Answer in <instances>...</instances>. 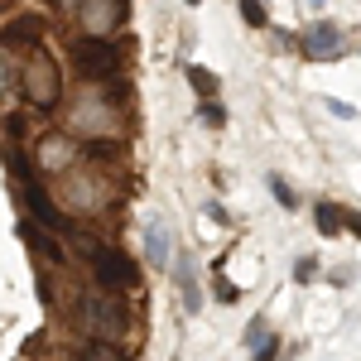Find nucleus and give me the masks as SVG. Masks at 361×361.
<instances>
[{
	"label": "nucleus",
	"instance_id": "f257e3e1",
	"mask_svg": "<svg viewBox=\"0 0 361 361\" xmlns=\"http://www.w3.org/2000/svg\"><path fill=\"white\" fill-rule=\"evenodd\" d=\"M82 255L87 265H92V275H97V284L102 289H135L140 284V265L130 260V255H121L116 246H102V241H82Z\"/></svg>",
	"mask_w": 361,
	"mask_h": 361
},
{
	"label": "nucleus",
	"instance_id": "f03ea898",
	"mask_svg": "<svg viewBox=\"0 0 361 361\" xmlns=\"http://www.w3.org/2000/svg\"><path fill=\"white\" fill-rule=\"evenodd\" d=\"M25 102H34V111H54L58 102H63V73H58V63L44 49H34L25 63Z\"/></svg>",
	"mask_w": 361,
	"mask_h": 361
},
{
	"label": "nucleus",
	"instance_id": "7ed1b4c3",
	"mask_svg": "<svg viewBox=\"0 0 361 361\" xmlns=\"http://www.w3.org/2000/svg\"><path fill=\"white\" fill-rule=\"evenodd\" d=\"M78 323L92 328V333H106V337H111V333H126V328H130V313H126V304L116 299L111 289H102V284H97L92 294L78 299Z\"/></svg>",
	"mask_w": 361,
	"mask_h": 361
},
{
	"label": "nucleus",
	"instance_id": "20e7f679",
	"mask_svg": "<svg viewBox=\"0 0 361 361\" xmlns=\"http://www.w3.org/2000/svg\"><path fill=\"white\" fill-rule=\"evenodd\" d=\"M68 58H73V68H78L82 78H92V82H106V78L121 73V49L106 44L102 34H82V39L68 49Z\"/></svg>",
	"mask_w": 361,
	"mask_h": 361
},
{
	"label": "nucleus",
	"instance_id": "39448f33",
	"mask_svg": "<svg viewBox=\"0 0 361 361\" xmlns=\"http://www.w3.org/2000/svg\"><path fill=\"white\" fill-rule=\"evenodd\" d=\"M299 54L308 63H337V58L347 54V29L337 25V20H313L299 34Z\"/></svg>",
	"mask_w": 361,
	"mask_h": 361
},
{
	"label": "nucleus",
	"instance_id": "423d86ee",
	"mask_svg": "<svg viewBox=\"0 0 361 361\" xmlns=\"http://www.w3.org/2000/svg\"><path fill=\"white\" fill-rule=\"evenodd\" d=\"M78 20H82L87 34H116V29L130 20V0H82L78 5Z\"/></svg>",
	"mask_w": 361,
	"mask_h": 361
},
{
	"label": "nucleus",
	"instance_id": "0eeeda50",
	"mask_svg": "<svg viewBox=\"0 0 361 361\" xmlns=\"http://www.w3.org/2000/svg\"><path fill=\"white\" fill-rule=\"evenodd\" d=\"M20 183H25V202H29V212H34V222H39V226H49V231H73L68 212H63L54 197L39 188V178H34V173H29V178H20Z\"/></svg>",
	"mask_w": 361,
	"mask_h": 361
},
{
	"label": "nucleus",
	"instance_id": "6e6552de",
	"mask_svg": "<svg viewBox=\"0 0 361 361\" xmlns=\"http://www.w3.org/2000/svg\"><path fill=\"white\" fill-rule=\"evenodd\" d=\"M44 15H20V20H10V25L0 29V44L5 49H39V39H44Z\"/></svg>",
	"mask_w": 361,
	"mask_h": 361
},
{
	"label": "nucleus",
	"instance_id": "1a4fd4ad",
	"mask_svg": "<svg viewBox=\"0 0 361 361\" xmlns=\"http://www.w3.org/2000/svg\"><path fill=\"white\" fill-rule=\"evenodd\" d=\"M173 284H178V299H183V313H197V308H202V289H197L193 255H183V260H178V270H173Z\"/></svg>",
	"mask_w": 361,
	"mask_h": 361
},
{
	"label": "nucleus",
	"instance_id": "9d476101",
	"mask_svg": "<svg viewBox=\"0 0 361 361\" xmlns=\"http://www.w3.org/2000/svg\"><path fill=\"white\" fill-rule=\"evenodd\" d=\"M44 231H49V226H39V222H20V236H25V246H29V250H39V255H44L49 265H63V260H68V255H63V246H58L54 236H44Z\"/></svg>",
	"mask_w": 361,
	"mask_h": 361
},
{
	"label": "nucleus",
	"instance_id": "9b49d317",
	"mask_svg": "<svg viewBox=\"0 0 361 361\" xmlns=\"http://www.w3.org/2000/svg\"><path fill=\"white\" fill-rule=\"evenodd\" d=\"M145 260L149 265H164L169 260V226H164V217H145Z\"/></svg>",
	"mask_w": 361,
	"mask_h": 361
},
{
	"label": "nucleus",
	"instance_id": "f8f14e48",
	"mask_svg": "<svg viewBox=\"0 0 361 361\" xmlns=\"http://www.w3.org/2000/svg\"><path fill=\"white\" fill-rule=\"evenodd\" d=\"M78 361H130V352H121L111 337H92V342L82 347V357H78Z\"/></svg>",
	"mask_w": 361,
	"mask_h": 361
},
{
	"label": "nucleus",
	"instance_id": "ddd939ff",
	"mask_svg": "<svg viewBox=\"0 0 361 361\" xmlns=\"http://www.w3.org/2000/svg\"><path fill=\"white\" fill-rule=\"evenodd\" d=\"M183 78H188V82H193V92H197V102H212V97H217V78H212V73H207V68H197V63H183Z\"/></svg>",
	"mask_w": 361,
	"mask_h": 361
},
{
	"label": "nucleus",
	"instance_id": "4468645a",
	"mask_svg": "<svg viewBox=\"0 0 361 361\" xmlns=\"http://www.w3.org/2000/svg\"><path fill=\"white\" fill-rule=\"evenodd\" d=\"M318 231H323V236H337V231H347V207L318 202Z\"/></svg>",
	"mask_w": 361,
	"mask_h": 361
},
{
	"label": "nucleus",
	"instance_id": "2eb2a0df",
	"mask_svg": "<svg viewBox=\"0 0 361 361\" xmlns=\"http://www.w3.org/2000/svg\"><path fill=\"white\" fill-rule=\"evenodd\" d=\"M212 294H217L222 304H236V299H241V289H236V284H231V279L222 275V265L212 270Z\"/></svg>",
	"mask_w": 361,
	"mask_h": 361
},
{
	"label": "nucleus",
	"instance_id": "dca6fc26",
	"mask_svg": "<svg viewBox=\"0 0 361 361\" xmlns=\"http://www.w3.org/2000/svg\"><path fill=\"white\" fill-rule=\"evenodd\" d=\"M270 193H275V202H279V207H289V212L299 207V193H294V188L279 178V173H270Z\"/></svg>",
	"mask_w": 361,
	"mask_h": 361
},
{
	"label": "nucleus",
	"instance_id": "f3484780",
	"mask_svg": "<svg viewBox=\"0 0 361 361\" xmlns=\"http://www.w3.org/2000/svg\"><path fill=\"white\" fill-rule=\"evenodd\" d=\"M241 20H246L250 29H265V25H270V15H265V5H260V0H241Z\"/></svg>",
	"mask_w": 361,
	"mask_h": 361
},
{
	"label": "nucleus",
	"instance_id": "a211bd4d",
	"mask_svg": "<svg viewBox=\"0 0 361 361\" xmlns=\"http://www.w3.org/2000/svg\"><path fill=\"white\" fill-rule=\"evenodd\" d=\"M68 154H63V135H49L44 140V164H63Z\"/></svg>",
	"mask_w": 361,
	"mask_h": 361
},
{
	"label": "nucleus",
	"instance_id": "6ab92c4d",
	"mask_svg": "<svg viewBox=\"0 0 361 361\" xmlns=\"http://www.w3.org/2000/svg\"><path fill=\"white\" fill-rule=\"evenodd\" d=\"M197 116H202L207 126H226V111L217 106V102H202V106H197Z\"/></svg>",
	"mask_w": 361,
	"mask_h": 361
},
{
	"label": "nucleus",
	"instance_id": "aec40b11",
	"mask_svg": "<svg viewBox=\"0 0 361 361\" xmlns=\"http://www.w3.org/2000/svg\"><path fill=\"white\" fill-rule=\"evenodd\" d=\"M265 333H270V328H265L260 318H250V328H246V347H250V352H255V347L265 342Z\"/></svg>",
	"mask_w": 361,
	"mask_h": 361
},
{
	"label": "nucleus",
	"instance_id": "412c9836",
	"mask_svg": "<svg viewBox=\"0 0 361 361\" xmlns=\"http://www.w3.org/2000/svg\"><path fill=\"white\" fill-rule=\"evenodd\" d=\"M275 352H279L275 333H265V342H260V347H255V361H275Z\"/></svg>",
	"mask_w": 361,
	"mask_h": 361
},
{
	"label": "nucleus",
	"instance_id": "4be33fe9",
	"mask_svg": "<svg viewBox=\"0 0 361 361\" xmlns=\"http://www.w3.org/2000/svg\"><path fill=\"white\" fill-rule=\"evenodd\" d=\"M328 111H333L337 121H352V116H357L352 106H347V102H337V97H328Z\"/></svg>",
	"mask_w": 361,
	"mask_h": 361
},
{
	"label": "nucleus",
	"instance_id": "5701e85b",
	"mask_svg": "<svg viewBox=\"0 0 361 361\" xmlns=\"http://www.w3.org/2000/svg\"><path fill=\"white\" fill-rule=\"evenodd\" d=\"M10 87H15V68H10V63H5V58H0V97H5V92H10Z\"/></svg>",
	"mask_w": 361,
	"mask_h": 361
},
{
	"label": "nucleus",
	"instance_id": "b1692460",
	"mask_svg": "<svg viewBox=\"0 0 361 361\" xmlns=\"http://www.w3.org/2000/svg\"><path fill=\"white\" fill-rule=\"evenodd\" d=\"M318 275V260H299V265H294V279H313Z\"/></svg>",
	"mask_w": 361,
	"mask_h": 361
},
{
	"label": "nucleus",
	"instance_id": "393cba45",
	"mask_svg": "<svg viewBox=\"0 0 361 361\" xmlns=\"http://www.w3.org/2000/svg\"><path fill=\"white\" fill-rule=\"evenodd\" d=\"M347 231H352V236H361V212H347Z\"/></svg>",
	"mask_w": 361,
	"mask_h": 361
},
{
	"label": "nucleus",
	"instance_id": "a878e982",
	"mask_svg": "<svg viewBox=\"0 0 361 361\" xmlns=\"http://www.w3.org/2000/svg\"><path fill=\"white\" fill-rule=\"evenodd\" d=\"M308 5H313V10H323V5H328V0H308Z\"/></svg>",
	"mask_w": 361,
	"mask_h": 361
},
{
	"label": "nucleus",
	"instance_id": "bb28decb",
	"mask_svg": "<svg viewBox=\"0 0 361 361\" xmlns=\"http://www.w3.org/2000/svg\"><path fill=\"white\" fill-rule=\"evenodd\" d=\"M5 10H10V0H0V15H5Z\"/></svg>",
	"mask_w": 361,
	"mask_h": 361
},
{
	"label": "nucleus",
	"instance_id": "cd10ccee",
	"mask_svg": "<svg viewBox=\"0 0 361 361\" xmlns=\"http://www.w3.org/2000/svg\"><path fill=\"white\" fill-rule=\"evenodd\" d=\"M63 5H82V0H63Z\"/></svg>",
	"mask_w": 361,
	"mask_h": 361
},
{
	"label": "nucleus",
	"instance_id": "c85d7f7f",
	"mask_svg": "<svg viewBox=\"0 0 361 361\" xmlns=\"http://www.w3.org/2000/svg\"><path fill=\"white\" fill-rule=\"evenodd\" d=\"M183 5H202V0H183Z\"/></svg>",
	"mask_w": 361,
	"mask_h": 361
}]
</instances>
